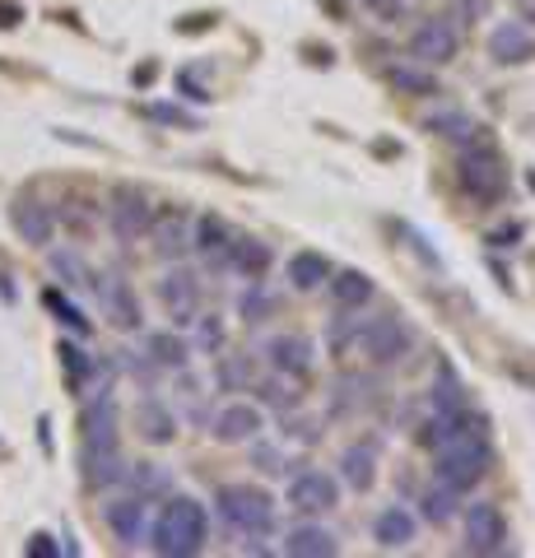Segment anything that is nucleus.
Wrapping results in <instances>:
<instances>
[{
    "label": "nucleus",
    "instance_id": "nucleus-8",
    "mask_svg": "<svg viewBox=\"0 0 535 558\" xmlns=\"http://www.w3.org/2000/svg\"><path fill=\"white\" fill-rule=\"evenodd\" d=\"M465 554H508V517L498 502L479 498L465 508Z\"/></svg>",
    "mask_w": 535,
    "mask_h": 558
},
{
    "label": "nucleus",
    "instance_id": "nucleus-44",
    "mask_svg": "<svg viewBox=\"0 0 535 558\" xmlns=\"http://www.w3.org/2000/svg\"><path fill=\"white\" fill-rule=\"evenodd\" d=\"M182 89H186V98H210L205 89H196V80H192V75H182Z\"/></svg>",
    "mask_w": 535,
    "mask_h": 558
},
{
    "label": "nucleus",
    "instance_id": "nucleus-2",
    "mask_svg": "<svg viewBox=\"0 0 535 558\" xmlns=\"http://www.w3.org/2000/svg\"><path fill=\"white\" fill-rule=\"evenodd\" d=\"M149 549L163 554V558H192L205 549V539H210V512H205V502L186 498V494H172L163 502V512L149 521Z\"/></svg>",
    "mask_w": 535,
    "mask_h": 558
},
{
    "label": "nucleus",
    "instance_id": "nucleus-32",
    "mask_svg": "<svg viewBox=\"0 0 535 558\" xmlns=\"http://www.w3.org/2000/svg\"><path fill=\"white\" fill-rule=\"evenodd\" d=\"M465 405V391H461V377L452 368H442V377L428 387V414H452Z\"/></svg>",
    "mask_w": 535,
    "mask_h": 558
},
{
    "label": "nucleus",
    "instance_id": "nucleus-39",
    "mask_svg": "<svg viewBox=\"0 0 535 558\" xmlns=\"http://www.w3.org/2000/svg\"><path fill=\"white\" fill-rule=\"evenodd\" d=\"M256 396L270 400V405H284V410L299 405V391H293V381H289V377H280V381H262V387H256Z\"/></svg>",
    "mask_w": 535,
    "mask_h": 558
},
{
    "label": "nucleus",
    "instance_id": "nucleus-11",
    "mask_svg": "<svg viewBox=\"0 0 535 558\" xmlns=\"http://www.w3.org/2000/svg\"><path fill=\"white\" fill-rule=\"evenodd\" d=\"M10 223L14 233H20L28 247H51V238H57V205H47L42 196H33V191H20V196L10 201Z\"/></svg>",
    "mask_w": 535,
    "mask_h": 558
},
{
    "label": "nucleus",
    "instance_id": "nucleus-5",
    "mask_svg": "<svg viewBox=\"0 0 535 558\" xmlns=\"http://www.w3.org/2000/svg\"><path fill=\"white\" fill-rule=\"evenodd\" d=\"M457 182L479 209H494L508 196V163L489 140H465V149L457 154Z\"/></svg>",
    "mask_w": 535,
    "mask_h": 558
},
{
    "label": "nucleus",
    "instance_id": "nucleus-10",
    "mask_svg": "<svg viewBox=\"0 0 535 558\" xmlns=\"http://www.w3.org/2000/svg\"><path fill=\"white\" fill-rule=\"evenodd\" d=\"M284 502L303 517H321V512L340 508V484H336V475H326V470H299L284 488Z\"/></svg>",
    "mask_w": 535,
    "mask_h": 558
},
{
    "label": "nucleus",
    "instance_id": "nucleus-3",
    "mask_svg": "<svg viewBox=\"0 0 535 558\" xmlns=\"http://www.w3.org/2000/svg\"><path fill=\"white\" fill-rule=\"evenodd\" d=\"M215 512H219L223 526L243 539V554L247 549L262 554L266 545H256V539L275 535V498L256 484H223L215 494Z\"/></svg>",
    "mask_w": 535,
    "mask_h": 558
},
{
    "label": "nucleus",
    "instance_id": "nucleus-6",
    "mask_svg": "<svg viewBox=\"0 0 535 558\" xmlns=\"http://www.w3.org/2000/svg\"><path fill=\"white\" fill-rule=\"evenodd\" d=\"M358 349H364V359L377 363V368H396V363L414 349V326L401 317V312L368 317V322H358Z\"/></svg>",
    "mask_w": 535,
    "mask_h": 558
},
{
    "label": "nucleus",
    "instance_id": "nucleus-24",
    "mask_svg": "<svg viewBox=\"0 0 535 558\" xmlns=\"http://www.w3.org/2000/svg\"><path fill=\"white\" fill-rule=\"evenodd\" d=\"M284 554H293V558H331V554H340V539L326 531V526H293V531H284V545H280Z\"/></svg>",
    "mask_w": 535,
    "mask_h": 558
},
{
    "label": "nucleus",
    "instance_id": "nucleus-29",
    "mask_svg": "<svg viewBox=\"0 0 535 558\" xmlns=\"http://www.w3.org/2000/svg\"><path fill=\"white\" fill-rule=\"evenodd\" d=\"M57 354H61V368H65V381H71V391L84 396V391H89V381H94V373H98V363L84 354L80 344H71V340H61Z\"/></svg>",
    "mask_w": 535,
    "mask_h": 558
},
{
    "label": "nucleus",
    "instance_id": "nucleus-23",
    "mask_svg": "<svg viewBox=\"0 0 535 558\" xmlns=\"http://www.w3.org/2000/svg\"><path fill=\"white\" fill-rule=\"evenodd\" d=\"M135 428H141V438L154 442V447L178 438V418H172V410L163 405L159 396H145L141 405H135Z\"/></svg>",
    "mask_w": 535,
    "mask_h": 558
},
{
    "label": "nucleus",
    "instance_id": "nucleus-33",
    "mask_svg": "<svg viewBox=\"0 0 535 558\" xmlns=\"http://www.w3.org/2000/svg\"><path fill=\"white\" fill-rule=\"evenodd\" d=\"M457 498H461V494H452L447 484L424 488V494H420V512H424V521H434V526H447V521L457 517Z\"/></svg>",
    "mask_w": 535,
    "mask_h": 558
},
{
    "label": "nucleus",
    "instance_id": "nucleus-37",
    "mask_svg": "<svg viewBox=\"0 0 535 558\" xmlns=\"http://www.w3.org/2000/svg\"><path fill=\"white\" fill-rule=\"evenodd\" d=\"M270 307H275V303H270L266 284H262V279H252L247 293H243V303H238V312H243V322H266V312H270Z\"/></svg>",
    "mask_w": 535,
    "mask_h": 558
},
{
    "label": "nucleus",
    "instance_id": "nucleus-31",
    "mask_svg": "<svg viewBox=\"0 0 535 558\" xmlns=\"http://www.w3.org/2000/svg\"><path fill=\"white\" fill-rule=\"evenodd\" d=\"M186 359H192V349H186L178 336H168V330H159V336H149V363L154 368H172L182 373Z\"/></svg>",
    "mask_w": 535,
    "mask_h": 558
},
{
    "label": "nucleus",
    "instance_id": "nucleus-15",
    "mask_svg": "<svg viewBox=\"0 0 535 558\" xmlns=\"http://www.w3.org/2000/svg\"><path fill=\"white\" fill-rule=\"evenodd\" d=\"M149 242H154V256L159 260H182L186 252H192V215L186 209H154V223H149V233H145Z\"/></svg>",
    "mask_w": 535,
    "mask_h": 558
},
{
    "label": "nucleus",
    "instance_id": "nucleus-26",
    "mask_svg": "<svg viewBox=\"0 0 535 558\" xmlns=\"http://www.w3.org/2000/svg\"><path fill=\"white\" fill-rule=\"evenodd\" d=\"M387 80H391V89H396V94H405V98H438V94H442V84H438V75H434V65H420V61L391 65V70H387Z\"/></svg>",
    "mask_w": 535,
    "mask_h": 558
},
{
    "label": "nucleus",
    "instance_id": "nucleus-13",
    "mask_svg": "<svg viewBox=\"0 0 535 558\" xmlns=\"http://www.w3.org/2000/svg\"><path fill=\"white\" fill-rule=\"evenodd\" d=\"M159 303L168 307V317L186 326V322H196V312H200V279L196 270H186L172 260V270H163L159 279Z\"/></svg>",
    "mask_w": 535,
    "mask_h": 558
},
{
    "label": "nucleus",
    "instance_id": "nucleus-19",
    "mask_svg": "<svg viewBox=\"0 0 535 558\" xmlns=\"http://www.w3.org/2000/svg\"><path fill=\"white\" fill-rule=\"evenodd\" d=\"M489 57L498 65H522L535 57V33L522 24V20H508L489 33Z\"/></svg>",
    "mask_w": 535,
    "mask_h": 558
},
{
    "label": "nucleus",
    "instance_id": "nucleus-21",
    "mask_svg": "<svg viewBox=\"0 0 535 558\" xmlns=\"http://www.w3.org/2000/svg\"><path fill=\"white\" fill-rule=\"evenodd\" d=\"M331 256H321V252H293L284 260V279H289V289L293 293H317L326 279H331Z\"/></svg>",
    "mask_w": 535,
    "mask_h": 558
},
{
    "label": "nucleus",
    "instance_id": "nucleus-30",
    "mask_svg": "<svg viewBox=\"0 0 535 558\" xmlns=\"http://www.w3.org/2000/svg\"><path fill=\"white\" fill-rule=\"evenodd\" d=\"M326 344H331L336 359H350V349H358V312L336 307L331 326H326Z\"/></svg>",
    "mask_w": 535,
    "mask_h": 558
},
{
    "label": "nucleus",
    "instance_id": "nucleus-36",
    "mask_svg": "<svg viewBox=\"0 0 535 558\" xmlns=\"http://www.w3.org/2000/svg\"><path fill=\"white\" fill-rule=\"evenodd\" d=\"M229 344V326H223L219 312H196V349L200 354H219Z\"/></svg>",
    "mask_w": 535,
    "mask_h": 558
},
{
    "label": "nucleus",
    "instance_id": "nucleus-16",
    "mask_svg": "<svg viewBox=\"0 0 535 558\" xmlns=\"http://www.w3.org/2000/svg\"><path fill=\"white\" fill-rule=\"evenodd\" d=\"M266 363L275 368V377L289 381H307L313 377V340L289 330V336H270L266 340Z\"/></svg>",
    "mask_w": 535,
    "mask_h": 558
},
{
    "label": "nucleus",
    "instance_id": "nucleus-27",
    "mask_svg": "<svg viewBox=\"0 0 535 558\" xmlns=\"http://www.w3.org/2000/svg\"><path fill=\"white\" fill-rule=\"evenodd\" d=\"M340 480L350 488H358V494H368V488L377 484V447L358 442V447L344 451V457H340Z\"/></svg>",
    "mask_w": 535,
    "mask_h": 558
},
{
    "label": "nucleus",
    "instance_id": "nucleus-43",
    "mask_svg": "<svg viewBox=\"0 0 535 558\" xmlns=\"http://www.w3.org/2000/svg\"><path fill=\"white\" fill-rule=\"evenodd\" d=\"M516 14H522L526 28H535V0H516Z\"/></svg>",
    "mask_w": 535,
    "mask_h": 558
},
{
    "label": "nucleus",
    "instance_id": "nucleus-20",
    "mask_svg": "<svg viewBox=\"0 0 535 558\" xmlns=\"http://www.w3.org/2000/svg\"><path fill=\"white\" fill-rule=\"evenodd\" d=\"M326 293H331V303L344 307V312H364L377 299V284L364 270H331V279H326Z\"/></svg>",
    "mask_w": 535,
    "mask_h": 558
},
{
    "label": "nucleus",
    "instance_id": "nucleus-25",
    "mask_svg": "<svg viewBox=\"0 0 535 558\" xmlns=\"http://www.w3.org/2000/svg\"><path fill=\"white\" fill-rule=\"evenodd\" d=\"M275 266V252L266 247L262 238H233L229 247V270H238L252 284V279H266V270Z\"/></svg>",
    "mask_w": 535,
    "mask_h": 558
},
{
    "label": "nucleus",
    "instance_id": "nucleus-42",
    "mask_svg": "<svg viewBox=\"0 0 535 558\" xmlns=\"http://www.w3.org/2000/svg\"><path fill=\"white\" fill-rule=\"evenodd\" d=\"M24 20V10H20V0H0V28H14Z\"/></svg>",
    "mask_w": 535,
    "mask_h": 558
},
{
    "label": "nucleus",
    "instance_id": "nucleus-40",
    "mask_svg": "<svg viewBox=\"0 0 535 558\" xmlns=\"http://www.w3.org/2000/svg\"><path fill=\"white\" fill-rule=\"evenodd\" d=\"M75 209H65V223H71L75 233H89L94 229V201H71Z\"/></svg>",
    "mask_w": 535,
    "mask_h": 558
},
{
    "label": "nucleus",
    "instance_id": "nucleus-34",
    "mask_svg": "<svg viewBox=\"0 0 535 558\" xmlns=\"http://www.w3.org/2000/svg\"><path fill=\"white\" fill-rule=\"evenodd\" d=\"M219 363H215V381L223 391H247V381H252V363L243 359V354H215Z\"/></svg>",
    "mask_w": 535,
    "mask_h": 558
},
{
    "label": "nucleus",
    "instance_id": "nucleus-35",
    "mask_svg": "<svg viewBox=\"0 0 535 558\" xmlns=\"http://www.w3.org/2000/svg\"><path fill=\"white\" fill-rule=\"evenodd\" d=\"M42 303H47V312H57V322L65 326V330H75V336H89V317H84V312L71 303V299H65V293L61 289H42Z\"/></svg>",
    "mask_w": 535,
    "mask_h": 558
},
{
    "label": "nucleus",
    "instance_id": "nucleus-28",
    "mask_svg": "<svg viewBox=\"0 0 535 558\" xmlns=\"http://www.w3.org/2000/svg\"><path fill=\"white\" fill-rule=\"evenodd\" d=\"M47 260H51V270H57L61 284H71V289H89V293H94L98 275H94L89 266H84V256H80V252L57 247V252H47Z\"/></svg>",
    "mask_w": 535,
    "mask_h": 558
},
{
    "label": "nucleus",
    "instance_id": "nucleus-17",
    "mask_svg": "<svg viewBox=\"0 0 535 558\" xmlns=\"http://www.w3.org/2000/svg\"><path fill=\"white\" fill-rule=\"evenodd\" d=\"M233 229L223 215H196L192 219V252L205 260L210 270H229V247H233Z\"/></svg>",
    "mask_w": 535,
    "mask_h": 558
},
{
    "label": "nucleus",
    "instance_id": "nucleus-9",
    "mask_svg": "<svg viewBox=\"0 0 535 558\" xmlns=\"http://www.w3.org/2000/svg\"><path fill=\"white\" fill-rule=\"evenodd\" d=\"M457 51H461V28L452 24V14H434V20H424L410 33V57L420 65H447L457 61Z\"/></svg>",
    "mask_w": 535,
    "mask_h": 558
},
{
    "label": "nucleus",
    "instance_id": "nucleus-18",
    "mask_svg": "<svg viewBox=\"0 0 535 558\" xmlns=\"http://www.w3.org/2000/svg\"><path fill=\"white\" fill-rule=\"evenodd\" d=\"M215 442L223 447H243V442H256L262 438V428H266V414L247 405V400H229L219 414H215Z\"/></svg>",
    "mask_w": 535,
    "mask_h": 558
},
{
    "label": "nucleus",
    "instance_id": "nucleus-1",
    "mask_svg": "<svg viewBox=\"0 0 535 558\" xmlns=\"http://www.w3.org/2000/svg\"><path fill=\"white\" fill-rule=\"evenodd\" d=\"M80 442H84V484L89 488H112L117 480H126L122 461V414H117L112 387H102L89 396L80 418Z\"/></svg>",
    "mask_w": 535,
    "mask_h": 558
},
{
    "label": "nucleus",
    "instance_id": "nucleus-38",
    "mask_svg": "<svg viewBox=\"0 0 535 558\" xmlns=\"http://www.w3.org/2000/svg\"><path fill=\"white\" fill-rule=\"evenodd\" d=\"M424 126L434 135H465V140L479 131V126H471V117H465V112H438V117H428Z\"/></svg>",
    "mask_w": 535,
    "mask_h": 558
},
{
    "label": "nucleus",
    "instance_id": "nucleus-12",
    "mask_svg": "<svg viewBox=\"0 0 535 558\" xmlns=\"http://www.w3.org/2000/svg\"><path fill=\"white\" fill-rule=\"evenodd\" d=\"M102 521H108V531H112L117 545L135 549L149 535V498L145 494H126V498L102 502Z\"/></svg>",
    "mask_w": 535,
    "mask_h": 558
},
{
    "label": "nucleus",
    "instance_id": "nucleus-14",
    "mask_svg": "<svg viewBox=\"0 0 535 558\" xmlns=\"http://www.w3.org/2000/svg\"><path fill=\"white\" fill-rule=\"evenodd\" d=\"M94 293H98V303H102V317H108L117 330H141L145 312H141V299H135L131 279H122V275H98Z\"/></svg>",
    "mask_w": 535,
    "mask_h": 558
},
{
    "label": "nucleus",
    "instance_id": "nucleus-7",
    "mask_svg": "<svg viewBox=\"0 0 535 558\" xmlns=\"http://www.w3.org/2000/svg\"><path fill=\"white\" fill-rule=\"evenodd\" d=\"M154 223V201L145 196L141 186H117L112 201H108V229L112 238L122 242V247H135V242H145Z\"/></svg>",
    "mask_w": 535,
    "mask_h": 558
},
{
    "label": "nucleus",
    "instance_id": "nucleus-4",
    "mask_svg": "<svg viewBox=\"0 0 535 558\" xmlns=\"http://www.w3.org/2000/svg\"><path fill=\"white\" fill-rule=\"evenodd\" d=\"M498 451L489 442V433H461V438L434 447V475L438 484H447L452 494H471L494 475Z\"/></svg>",
    "mask_w": 535,
    "mask_h": 558
},
{
    "label": "nucleus",
    "instance_id": "nucleus-41",
    "mask_svg": "<svg viewBox=\"0 0 535 558\" xmlns=\"http://www.w3.org/2000/svg\"><path fill=\"white\" fill-rule=\"evenodd\" d=\"M24 554H28V558H57V554H61V545H57V539H51L47 531H38V535H28Z\"/></svg>",
    "mask_w": 535,
    "mask_h": 558
},
{
    "label": "nucleus",
    "instance_id": "nucleus-22",
    "mask_svg": "<svg viewBox=\"0 0 535 558\" xmlns=\"http://www.w3.org/2000/svg\"><path fill=\"white\" fill-rule=\"evenodd\" d=\"M414 531H420V521H414L410 508H401V502H391V508L377 512L373 521V539H377V549H405Z\"/></svg>",
    "mask_w": 535,
    "mask_h": 558
}]
</instances>
